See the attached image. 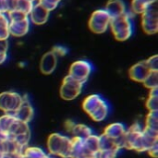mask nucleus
Returning <instances> with one entry per match:
<instances>
[{"mask_svg": "<svg viewBox=\"0 0 158 158\" xmlns=\"http://www.w3.org/2000/svg\"><path fill=\"white\" fill-rule=\"evenodd\" d=\"M106 11L110 18H116L125 13V5L121 0H109L106 5Z\"/></svg>", "mask_w": 158, "mask_h": 158, "instance_id": "6", "label": "nucleus"}, {"mask_svg": "<svg viewBox=\"0 0 158 158\" xmlns=\"http://www.w3.org/2000/svg\"><path fill=\"white\" fill-rule=\"evenodd\" d=\"M29 30V20L28 18L19 20H10L8 24V31L14 36H23L28 32Z\"/></svg>", "mask_w": 158, "mask_h": 158, "instance_id": "4", "label": "nucleus"}, {"mask_svg": "<svg viewBox=\"0 0 158 158\" xmlns=\"http://www.w3.org/2000/svg\"><path fill=\"white\" fill-rule=\"evenodd\" d=\"M8 24H9V21L7 18L3 13H0V40L7 39L9 35Z\"/></svg>", "mask_w": 158, "mask_h": 158, "instance_id": "9", "label": "nucleus"}, {"mask_svg": "<svg viewBox=\"0 0 158 158\" xmlns=\"http://www.w3.org/2000/svg\"><path fill=\"white\" fill-rule=\"evenodd\" d=\"M48 13L49 11L46 10L43 6H41L39 3L34 6L30 13L31 15V20L37 25H41L46 22L48 19Z\"/></svg>", "mask_w": 158, "mask_h": 158, "instance_id": "5", "label": "nucleus"}, {"mask_svg": "<svg viewBox=\"0 0 158 158\" xmlns=\"http://www.w3.org/2000/svg\"><path fill=\"white\" fill-rule=\"evenodd\" d=\"M110 25L115 38L118 41H125L131 35V23L129 16L125 13L118 17L112 18L110 19Z\"/></svg>", "mask_w": 158, "mask_h": 158, "instance_id": "1", "label": "nucleus"}, {"mask_svg": "<svg viewBox=\"0 0 158 158\" xmlns=\"http://www.w3.org/2000/svg\"><path fill=\"white\" fill-rule=\"evenodd\" d=\"M11 4H12L11 10L20 11L26 15L30 14L33 7L32 2L30 0H11Z\"/></svg>", "mask_w": 158, "mask_h": 158, "instance_id": "7", "label": "nucleus"}, {"mask_svg": "<svg viewBox=\"0 0 158 158\" xmlns=\"http://www.w3.org/2000/svg\"><path fill=\"white\" fill-rule=\"evenodd\" d=\"M110 16L106 10L94 11L89 20V28L95 33H103L106 31L108 24L110 23Z\"/></svg>", "mask_w": 158, "mask_h": 158, "instance_id": "3", "label": "nucleus"}, {"mask_svg": "<svg viewBox=\"0 0 158 158\" xmlns=\"http://www.w3.org/2000/svg\"><path fill=\"white\" fill-rule=\"evenodd\" d=\"M143 28L148 34L156 33L158 30L156 2L149 5L143 12Z\"/></svg>", "mask_w": 158, "mask_h": 158, "instance_id": "2", "label": "nucleus"}, {"mask_svg": "<svg viewBox=\"0 0 158 158\" xmlns=\"http://www.w3.org/2000/svg\"><path fill=\"white\" fill-rule=\"evenodd\" d=\"M156 2V0H132L131 7L135 13H143L144 9L151 4Z\"/></svg>", "mask_w": 158, "mask_h": 158, "instance_id": "8", "label": "nucleus"}, {"mask_svg": "<svg viewBox=\"0 0 158 158\" xmlns=\"http://www.w3.org/2000/svg\"><path fill=\"white\" fill-rule=\"evenodd\" d=\"M30 1H31V2H32V1H34V0H30Z\"/></svg>", "mask_w": 158, "mask_h": 158, "instance_id": "10", "label": "nucleus"}]
</instances>
